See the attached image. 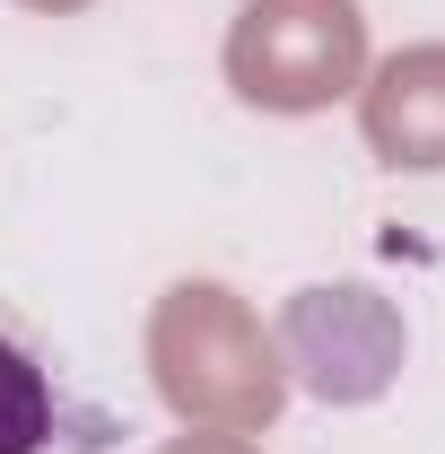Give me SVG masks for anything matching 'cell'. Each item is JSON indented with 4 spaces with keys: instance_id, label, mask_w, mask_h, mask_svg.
Listing matches in <instances>:
<instances>
[{
    "instance_id": "6da1fadb",
    "label": "cell",
    "mask_w": 445,
    "mask_h": 454,
    "mask_svg": "<svg viewBox=\"0 0 445 454\" xmlns=\"http://www.w3.org/2000/svg\"><path fill=\"white\" fill-rule=\"evenodd\" d=\"M113 411L70 385L53 340L18 306H0V454H105Z\"/></svg>"
}]
</instances>
